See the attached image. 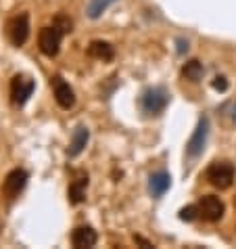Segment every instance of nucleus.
I'll use <instances>...</instances> for the list:
<instances>
[{"label": "nucleus", "mask_w": 236, "mask_h": 249, "mask_svg": "<svg viewBox=\"0 0 236 249\" xmlns=\"http://www.w3.org/2000/svg\"><path fill=\"white\" fill-rule=\"evenodd\" d=\"M169 103V92L165 90L163 86H152V88H147L142 94H140V109L142 113L147 115H161L165 111Z\"/></svg>", "instance_id": "obj_1"}, {"label": "nucleus", "mask_w": 236, "mask_h": 249, "mask_svg": "<svg viewBox=\"0 0 236 249\" xmlns=\"http://www.w3.org/2000/svg\"><path fill=\"white\" fill-rule=\"evenodd\" d=\"M234 176H236V170L230 161H213L205 172L207 182L219 191L230 189L234 184Z\"/></svg>", "instance_id": "obj_2"}, {"label": "nucleus", "mask_w": 236, "mask_h": 249, "mask_svg": "<svg viewBox=\"0 0 236 249\" xmlns=\"http://www.w3.org/2000/svg\"><path fill=\"white\" fill-rule=\"evenodd\" d=\"M63 36L65 32L59 30L57 25H46L40 30V36H38V46L42 51L44 57H57L59 51H61V42H63Z\"/></svg>", "instance_id": "obj_3"}, {"label": "nucleus", "mask_w": 236, "mask_h": 249, "mask_svg": "<svg viewBox=\"0 0 236 249\" xmlns=\"http://www.w3.org/2000/svg\"><path fill=\"white\" fill-rule=\"evenodd\" d=\"M6 38L11 40L13 46H23L30 38V15L19 13L6 21Z\"/></svg>", "instance_id": "obj_4"}, {"label": "nucleus", "mask_w": 236, "mask_h": 249, "mask_svg": "<svg viewBox=\"0 0 236 249\" xmlns=\"http://www.w3.org/2000/svg\"><path fill=\"white\" fill-rule=\"evenodd\" d=\"M199 218H203L205 222H219L226 213V205L219 197L215 195H203L199 199Z\"/></svg>", "instance_id": "obj_5"}, {"label": "nucleus", "mask_w": 236, "mask_h": 249, "mask_svg": "<svg viewBox=\"0 0 236 249\" xmlns=\"http://www.w3.org/2000/svg\"><path fill=\"white\" fill-rule=\"evenodd\" d=\"M207 136H209V120L203 115L199 120L197 128H194L188 144H186V157H188V159H197L201 153H203V149L207 144Z\"/></svg>", "instance_id": "obj_6"}, {"label": "nucleus", "mask_w": 236, "mask_h": 249, "mask_svg": "<svg viewBox=\"0 0 236 249\" xmlns=\"http://www.w3.org/2000/svg\"><path fill=\"white\" fill-rule=\"evenodd\" d=\"M34 88H36V82L27 75H15L11 80V103L15 107H23L30 96L34 94Z\"/></svg>", "instance_id": "obj_7"}, {"label": "nucleus", "mask_w": 236, "mask_h": 249, "mask_svg": "<svg viewBox=\"0 0 236 249\" xmlns=\"http://www.w3.org/2000/svg\"><path fill=\"white\" fill-rule=\"evenodd\" d=\"M27 178H30V174H27L25 170H21V168L11 170L9 174H6L4 182H2V193H4V197H6V199L19 197V193H21V191L25 189V184H27Z\"/></svg>", "instance_id": "obj_8"}, {"label": "nucleus", "mask_w": 236, "mask_h": 249, "mask_svg": "<svg viewBox=\"0 0 236 249\" xmlns=\"http://www.w3.org/2000/svg\"><path fill=\"white\" fill-rule=\"evenodd\" d=\"M51 86H52V92H54V101L61 109H71L75 105V92L73 88L67 84V82L61 78V75H54L51 80Z\"/></svg>", "instance_id": "obj_9"}, {"label": "nucleus", "mask_w": 236, "mask_h": 249, "mask_svg": "<svg viewBox=\"0 0 236 249\" xmlns=\"http://www.w3.org/2000/svg\"><path fill=\"white\" fill-rule=\"evenodd\" d=\"M86 189H88V174L86 172H75V178L69 184V201L73 205H80L86 199Z\"/></svg>", "instance_id": "obj_10"}, {"label": "nucleus", "mask_w": 236, "mask_h": 249, "mask_svg": "<svg viewBox=\"0 0 236 249\" xmlns=\"http://www.w3.org/2000/svg\"><path fill=\"white\" fill-rule=\"evenodd\" d=\"M99 241V234L92 226H78L71 232V245L78 249H86V247H94Z\"/></svg>", "instance_id": "obj_11"}, {"label": "nucleus", "mask_w": 236, "mask_h": 249, "mask_svg": "<svg viewBox=\"0 0 236 249\" xmlns=\"http://www.w3.org/2000/svg\"><path fill=\"white\" fill-rule=\"evenodd\" d=\"M88 54L92 59H99L102 63H107V61L115 59V46L107 42V40H92L88 44Z\"/></svg>", "instance_id": "obj_12"}, {"label": "nucleus", "mask_w": 236, "mask_h": 249, "mask_svg": "<svg viewBox=\"0 0 236 249\" xmlns=\"http://www.w3.org/2000/svg\"><path fill=\"white\" fill-rule=\"evenodd\" d=\"M169 186H171V176L168 174V172H155V174H151L149 178V191H151V195L152 197H163L165 193L169 191Z\"/></svg>", "instance_id": "obj_13"}, {"label": "nucleus", "mask_w": 236, "mask_h": 249, "mask_svg": "<svg viewBox=\"0 0 236 249\" xmlns=\"http://www.w3.org/2000/svg\"><path fill=\"white\" fill-rule=\"evenodd\" d=\"M88 138H90V132H88L86 126H78V128H75L73 136H71V144H69V149H67V155L69 157H78L82 151L86 149Z\"/></svg>", "instance_id": "obj_14"}, {"label": "nucleus", "mask_w": 236, "mask_h": 249, "mask_svg": "<svg viewBox=\"0 0 236 249\" xmlns=\"http://www.w3.org/2000/svg\"><path fill=\"white\" fill-rule=\"evenodd\" d=\"M203 73H205V67L197 59L188 61V63H184V67H182V75H184L186 80H190V82H199L201 78H203Z\"/></svg>", "instance_id": "obj_15"}, {"label": "nucleus", "mask_w": 236, "mask_h": 249, "mask_svg": "<svg viewBox=\"0 0 236 249\" xmlns=\"http://www.w3.org/2000/svg\"><path fill=\"white\" fill-rule=\"evenodd\" d=\"M117 0H90L88 2V9H86V13H88V17L90 19H99L102 13H105L111 4H115Z\"/></svg>", "instance_id": "obj_16"}, {"label": "nucleus", "mask_w": 236, "mask_h": 249, "mask_svg": "<svg viewBox=\"0 0 236 249\" xmlns=\"http://www.w3.org/2000/svg\"><path fill=\"white\" fill-rule=\"evenodd\" d=\"M52 25H57L59 30H63L65 34H69V32L73 30V21L65 15V13H57V15H54V19H52Z\"/></svg>", "instance_id": "obj_17"}, {"label": "nucleus", "mask_w": 236, "mask_h": 249, "mask_svg": "<svg viewBox=\"0 0 236 249\" xmlns=\"http://www.w3.org/2000/svg\"><path fill=\"white\" fill-rule=\"evenodd\" d=\"M199 218V207L197 203L194 205H186L180 210V220H184V222H192V220H197Z\"/></svg>", "instance_id": "obj_18"}, {"label": "nucleus", "mask_w": 236, "mask_h": 249, "mask_svg": "<svg viewBox=\"0 0 236 249\" xmlns=\"http://www.w3.org/2000/svg\"><path fill=\"white\" fill-rule=\"evenodd\" d=\"M211 86L215 88V90H219V92H226L228 90V80L224 78V75H215L213 82H211Z\"/></svg>", "instance_id": "obj_19"}, {"label": "nucleus", "mask_w": 236, "mask_h": 249, "mask_svg": "<svg viewBox=\"0 0 236 249\" xmlns=\"http://www.w3.org/2000/svg\"><path fill=\"white\" fill-rule=\"evenodd\" d=\"M134 241H136V243H140L142 247H152V243H151V241H147V239H142V237H134Z\"/></svg>", "instance_id": "obj_20"}, {"label": "nucleus", "mask_w": 236, "mask_h": 249, "mask_svg": "<svg viewBox=\"0 0 236 249\" xmlns=\"http://www.w3.org/2000/svg\"><path fill=\"white\" fill-rule=\"evenodd\" d=\"M230 117H232V122L236 124V103H232V105H230Z\"/></svg>", "instance_id": "obj_21"}, {"label": "nucleus", "mask_w": 236, "mask_h": 249, "mask_svg": "<svg viewBox=\"0 0 236 249\" xmlns=\"http://www.w3.org/2000/svg\"><path fill=\"white\" fill-rule=\"evenodd\" d=\"M2 226H4V222H2V220H0V231H2Z\"/></svg>", "instance_id": "obj_22"}, {"label": "nucleus", "mask_w": 236, "mask_h": 249, "mask_svg": "<svg viewBox=\"0 0 236 249\" xmlns=\"http://www.w3.org/2000/svg\"><path fill=\"white\" fill-rule=\"evenodd\" d=\"M234 205H236V199H234Z\"/></svg>", "instance_id": "obj_23"}]
</instances>
